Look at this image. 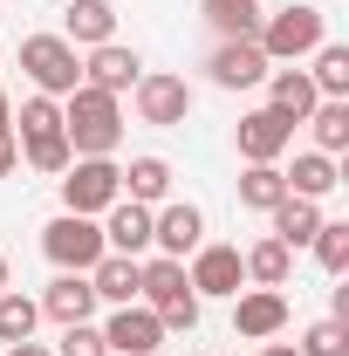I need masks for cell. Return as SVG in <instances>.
<instances>
[{
  "label": "cell",
  "mask_w": 349,
  "mask_h": 356,
  "mask_svg": "<svg viewBox=\"0 0 349 356\" xmlns=\"http://www.w3.org/2000/svg\"><path fill=\"white\" fill-rule=\"evenodd\" d=\"M62 131H69L76 158H110L124 144V96H103L83 83L76 96H62Z\"/></svg>",
  "instance_id": "6da1fadb"
},
{
  "label": "cell",
  "mask_w": 349,
  "mask_h": 356,
  "mask_svg": "<svg viewBox=\"0 0 349 356\" xmlns=\"http://www.w3.org/2000/svg\"><path fill=\"white\" fill-rule=\"evenodd\" d=\"M261 55L267 62H302V55H315V48L329 42V21H322V7H308V0H295V7H281V14H267L261 21Z\"/></svg>",
  "instance_id": "7a4b0ae2"
},
{
  "label": "cell",
  "mask_w": 349,
  "mask_h": 356,
  "mask_svg": "<svg viewBox=\"0 0 349 356\" xmlns=\"http://www.w3.org/2000/svg\"><path fill=\"white\" fill-rule=\"evenodd\" d=\"M21 69H28L35 96H55V103L83 89V55L62 42V35H28L21 42Z\"/></svg>",
  "instance_id": "3957f363"
},
{
  "label": "cell",
  "mask_w": 349,
  "mask_h": 356,
  "mask_svg": "<svg viewBox=\"0 0 349 356\" xmlns=\"http://www.w3.org/2000/svg\"><path fill=\"white\" fill-rule=\"evenodd\" d=\"M117 199H124V165H117V158H76V165L62 172V213L96 220V213H110Z\"/></svg>",
  "instance_id": "277c9868"
},
{
  "label": "cell",
  "mask_w": 349,
  "mask_h": 356,
  "mask_svg": "<svg viewBox=\"0 0 349 356\" xmlns=\"http://www.w3.org/2000/svg\"><path fill=\"white\" fill-rule=\"evenodd\" d=\"M42 254L62 267V274H89L110 247H103V226H96V220H83V213H55V220L42 226Z\"/></svg>",
  "instance_id": "5b68a950"
},
{
  "label": "cell",
  "mask_w": 349,
  "mask_h": 356,
  "mask_svg": "<svg viewBox=\"0 0 349 356\" xmlns=\"http://www.w3.org/2000/svg\"><path fill=\"white\" fill-rule=\"evenodd\" d=\"M185 281H192L199 302H206V295L233 302V295L247 288V261H240V247H226V240H199V254H192V267H185Z\"/></svg>",
  "instance_id": "8992f818"
},
{
  "label": "cell",
  "mask_w": 349,
  "mask_h": 356,
  "mask_svg": "<svg viewBox=\"0 0 349 356\" xmlns=\"http://www.w3.org/2000/svg\"><path fill=\"white\" fill-rule=\"evenodd\" d=\"M137 124H151V131H178L185 117H192V83L185 76H137Z\"/></svg>",
  "instance_id": "52a82bcc"
},
{
  "label": "cell",
  "mask_w": 349,
  "mask_h": 356,
  "mask_svg": "<svg viewBox=\"0 0 349 356\" xmlns=\"http://www.w3.org/2000/svg\"><path fill=\"white\" fill-rule=\"evenodd\" d=\"M199 240H206V213H199L192 199H165V206H151V247H158L165 261L199 254Z\"/></svg>",
  "instance_id": "ba28073f"
},
{
  "label": "cell",
  "mask_w": 349,
  "mask_h": 356,
  "mask_svg": "<svg viewBox=\"0 0 349 356\" xmlns=\"http://www.w3.org/2000/svg\"><path fill=\"white\" fill-rule=\"evenodd\" d=\"M281 329H288V295H281V288H240V295H233V336L267 343V336H281Z\"/></svg>",
  "instance_id": "9c48e42d"
},
{
  "label": "cell",
  "mask_w": 349,
  "mask_h": 356,
  "mask_svg": "<svg viewBox=\"0 0 349 356\" xmlns=\"http://www.w3.org/2000/svg\"><path fill=\"white\" fill-rule=\"evenodd\" d=\"M103 343H110V356H158L165 322H158L151 309H137V302H124V309L103 322Z\"/></svg>",
  "instance_id": "30bf717a"
},
{
  "label": "cell",
  "mask_w": 349,
  "mask_h": 356,
  "mask_svg": "<svg viewBox=\"0 0 349 356\" xmlns=\"http://www.w3.org/2000/svg\"><path fill=\"white\" fill-rule=\"evenodd\" d=\"M137 76H144V55H137V48H124V42H103V48H89V55H83V83L103 89V96L137 89Z\"/></svg>",
  "instance_id": "8fae6325"
},
{
  "label": "cell",
  "mask_w": 349,
  "mask_h": 356,
  "mask_svg": "<svg viewBox=\"0 0 349 356\" xmlns=\"http://www.w3.org/2000/svg\"><path fill=\"white\" fill-rule=\"evenodd\" d=\"M295 144V124L281 110H247L240 117V158L247 165H281V151Z\"/></svg>",
  "instance_id": "7c38bea8"
},
{
  "label": "cell",
  "mask_w": 349,
  "mask_h": 356,
  "mask_svg": "<svg viewBox=\"0 0 349 356\" xmlns=\"http://www.w3.org/2000/svg\"><path fill=\"white\" fill-rule=\"evenodd\" d=\"M192 295V281H185V261H165V254H144L137 261V302L158 315V309H172V302H185Z\"/></svg>",
  "instance_id": "4fadbf2b"
},
{
  "label": "cell",
  "mask_w": 349,
  "mask_h": 356,
  "mask_svg": "<svg viewBox=\"0 0 349 356\" xmlns=\"http://www.w3.org/2000/svg\"><path fill=\"white\" fill-rule=\"evenodd\" d=\"M103 247H110V254H131V261H144V254H151V206L117 199V206L103 213Z\"/></svg>",
  "instance_id": "5bb4252c"
},
{
  "label": "cell",
  "mask_w": 349,
  "mask_h": 356,
  "mask_svg": "<svg viewBox=\"0 0 349 356\" xmlns=\"http://www.w3.org/2000/svg\"><path fill=\"white\" fill-rule=\"evenodd\" d=\"M206 69H213L219 89H254V83H267V69H274V62L261 55V42H219Z\"/></svg>",
  "instance_id": "9a60e30c"
},
{
  "label": "cell",
  "mask_w": 349,
  "mask_h": 356,
  "mask_svg": "<svg viewBox=\"0 0 349 356\" xmlns=\"http://www.w3.org/2000/svg\"><path fill=\"white\" fill-rule=\"evenodd\" d=\"M62 42L69 48L117 42V7H110V0H69V7H62Z\"/></svg>",
  "instance_id": "2e32d148"
},
{
  "label": "cell",
  "mask_w": 349,
  "mask_h": 356,
  "mask_svg": "<svg viewBox=\"0 0 349 356\" xmlns=\"http://www.w3.org/2000/svg\"><path fill=\"white\" fill-rule=\"evenodd\" d=\"M42 315H48V322H62V329H69V322H89V315H96V288H89V274H55L48 295H42Z\"/></svg>",
  "instance_id": "e0dca14e"
},
{
  "label": "cell",
  "mask_w": 349,
  "mask_h": 356,
  "mask_svg": "<svg viewBox=\"0 0 349 356\" xmlns=\"http://www.w3.org/2000/svg\"><path fill=\"white\" fill-rule=\"evenodd\" d=\"M315 103H322V96L308 83V69H267V110H281L288 124H308Z\"/></svg>",
  "instance_id": "ac0fdd59"
},
{
  "label": "cell",
  "mask_w": 349,
  "mask_h": 356,
  "mask_svg": "<svg viewBox=\"0 0 349 356\" xmlns=\"http://www.w3.org/2000/svg\"><path fill=\"white\" fill-rule=\"evenodd\" d=\"M267 220H274L267 233H274L281 247H308V240H315V226H322V199H295V192H288Z\"/></svg>",
  "instance_id": "d6986e66"
},
{
  "label": "cell",
  "mask_w": 349,
  "mask_h": 356,
  "mask_svg": "<svg viewBox=\"0 0 349 356\" xmlns=\"http://www.w3.org/2000/svg\"><path fill=\"white\" fill-rule=\"evenodd\" d=\"M89 288H96V302H110V309L137 302V261L131 254H103V261L89 267Z\"/></svg>",
  "instance_id": "ffe728a7"
},
{
  "label": "cell",
  "mask_w": 349,
  "mask_h": 356,
  "mask_svg": "<svg viewBox=\"0 0 349 356\" xmlns=\"http://www.w3.org/2000/svg\"><path fill=\"white\" fill-rule=\"evenodd\" d=\"M240 261H247V281H254V288H288V274H295V247H281V240L267 233V240H254Z\"/></svg>",
  "instance_id": "44dd1931"
},
{
  "label": "cell",
  "mask_w": 349,
  "mask_h": 356,
  "mask_svg": "<svg viewBox=\"0 0 349 356\" xmlns=\"http://www.w3.org/2000/svg\"><path fill=\"white\" fill-rule=\"evenodd\" d=\"M199 7H206V21H213L219 28V42H254V35H261V0H199Z\"/></svg>",
  "instance_id": "7402d4cb"
},
{
  "label": "cell",
  "mask_w": 349,
  "mask_h": 356,
  "mask_svg": "<svg viewBox=\"0 0 349 356\" xmlns=\"http://www.w3.org/2000/svg\"><path fill=\"white\" fill-rule=\"evenodd\" d=\"M281 178H288V192H295V199H329V192L343 185V172H336V158H329V151H302V158H295V172H281Z\"/></svg>",
  "instance_id": "603a6c76"
},
{
  "label": "cell",
  "mask_w": 349,
  "mask_h": 356,
  "mask_svg": "<svg viewBox=\"0 0 349 356\" xmlns=\"http://www.w3.org/2000/svg\"><path fill=\"white\" fill-rule=\"evenodd\" d=\"M124 199L165 206V199H172V165H165V158H131V165H124Z\"/></svg>",
  "instance_id": "cb8c5ba5"
},
{
  "label": "cell",
  "mask_w": 349,
  "mask_h": 356,
  "mask_svg": "<svg viewBox=\"0 0 349 356\" xmlns=\"http://www.w3.org/2000/svg\"><path fill=\"white\" fill-rule=\"evenodd\" d=\"M308 124H315V151H349V96H322L315 110H308Z\"/></svg>",
  "instance_id": "d4e9b609"
},
{
  "label": "cell",
  "mask_w": 349,
  "mask_h": 356,
  "mask_svg": "<svg viewBox=\"0 0 349 356\" xmlns=\"http://www.w3.org/2000/svg\"><path fill=\"white\" fill-rule=\"evenodd\" d=\"M281 199H288V178H281V165H247V172H240V206L274 213Z\"/></svg>",
  "instance_id": "484cf974"
},
{
  "label": "cell",
  "mask_w": 349,
  "mask_h": 356,
  "mask_svg": "<svg viewBox=\"0 0 349 356\" xmlns=\"http://www.w3.org/2000/svg\"><path fill=\"white\" fill-rule=\"evenodd\" d=\"M42 322V302L21 295V288H0V343H28Z\"/></svg>",
  "instance_id": "4316f807"
},
{
  "label": "cell",
  "mask_w": 349,
  "mask_h": 356,
  "mask_svg": "<svg viewBox=\"0 0 349 356\" xmlns=\"http://www.w3.org/2000/svg\"><path fill=\"white\" fill-rule=\"evenodd\" d=\"M308 83H315V96H349V48L343 42H322V48H315Z\"/></svg>",
  "instance_id": "83f0119b"
},
{
  "label": "cell",
  "mask_w": 349,
  "mask_h": 356,
  "mask_svg": "<svg viewBox=\"0 0 349 356\" xmlns=\"http://www.w3.org/2000/svg\"><path fill=\"white\" fill-rule=\"evenodd\" d=\"M21 158H28L35 172H48V178H62V172H69V165H76V151H69V131L28 137V144H21Z\"/></svg>",
  "instance_id": "f1b7e54d"
},
{
  "label": "cell",
  "mask_w": 349,
  "mask_h": 356,
  "mask_svg": "<svg viewBox=\"0 0 349 356\" xmlns=\"http://www.w3.org/2000/svg\"><path fill=\"white\" fill-rule=\"evenodd\" d=\"M308 247H315V261L329 267L336 281L349 274V220H322V226H315V240H308Z\"/></svg>",
  "instance_id": "f546056e"
},
{
  "label": "cell",
  "mask_w": 349,
  "mask_h": 356,
  "mask_svg": "<svg viewBox=\"0 0 349 356\" xmlns=\"http://www.w3.org/2000/svg\"><path fill=\"white\" fill-rule=\"evenodd\" d=\"M48 131H62V103H55V96H28V103H21V117H14V144L48 137Z\"/></svg>",
  "instance_id": "4dcf8cb0"
},
{
  "label": "cell",
  "mask_w": 349,
  "mask_h": 356,
  "mask_svg": "<svg viewBox=\"0 0 349 356\" xmlns=\"http://www.w3.org/2000/svg\"><path fill=\"white\" fill-rule=\"evenodd\" d=\"M295 350L302 356H349V322H336V315H329V322H308Z\"/></svg>",
  "instance_id": "1f68e13d"
},
{
  "label": "cell",
  "mask_w": 349,
  "mask_h": 356,
  "mask_svg": "<svg viewBox=\"0 0 349 356\" xmlns=\"http://www.w3.org/2000/svg\"><path fill=\"white\" fill-rule=\"evenodd\" d=\"M55 356H110V343H103V329H89V322H69L62 329V350Z\"/></svg>",
  "instance_id": "d6a6232c"
},
{
  "label": "cell",
  "mask_w": 349,
  "mask_h": 356,
  "mask_svg": "<svg viewBox=\"0 0 349 356\" xmlns=\"http://www.w3.org/2000/svg\"><path fill=\"white\" fill-rule=\"evenodd\" d=\"M21 165V144H14V131H0V178Z\"/></svg>",
  "instance_id": "836d02e7"
},
{
  "label": "cell",
  "mask_w": 349,
  "mask_h": 356,
  "mask_svg": "<svg viewBox=\"0 0 349 356\" xmlns=\"http://www.w3.org/2000/svg\"><path fill=\"white\" fill-rule=\"evenodd\" d=\"M7 356H55V350H42V343L28 336V343H7Z\"/></svg>",
  "instance_id": "e575fe53"
},
{
  "label": "cell",
  "mask_w": 349,
  "mask_h": 356,
  "mask_svg": "<svg viewBox=\"0 0 349 356\" xmlns=\"http://www.w3.org/2000/svg\"><path fill=\"white\" fill-rule=\"evenodd\" d=\"M254 356H302V350H295V343H261Z\"/></svg>",
  "instance_id": "d590c367"
},
{
  "label": "cell",
  "mask_w": 349,
  "mask_h": 356,
  "mask_svg": "<svg viewBox=\"0 0 349 356\" xmlns=\"http://www.w3.org/2000/svg\"><path fill=\"white\" fill-rule=\"evenodd\" d=\"M0 131H14V103H7V89H0Z\"/></svg>",
  "instance_id": "8d00e7d4"
},
{
  "label": "cell",
  "mask_w": 349,
  "mask_h": 356,
  "mask_svg": "<svg viewBox=\"0 0 349 356\" xmlns=\"http://www.w3.org/2000/svg\"><path fill=\"white\" fill-rule=\"evenodd\" d=\"M0 288H7V254H0Z\"/></svg>",
  "instance_id": "74e56055"
}]
</instances>
